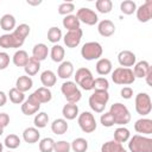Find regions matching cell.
<instances>
[{"label": "cell", "instance_id": "obj_1", "mask_svg": "<svg viewBox=\"0 0 152 152\" xmlns=\"http://www.w3.org/2000/svg\"><path fill=\"white\" fill-rule=\"evenodd\" d=\"M128 150L131 152H152V139L135 134L128 139Z\"/></svg>", "mask_w": 152, "mask_h": 152}, {"label": "cell", "instance_id": "obj_2", "mask_svg": "<svg viewBox=\"0 0 152 152\" xmlns=\"http://www.w3.org/2000/svg\"><path fill=\"white\" fill-rule=\"evenodd\" d=\"M109 113L112 114L115 125L124 126V125H126V124H128L131 121V113H129L128 108L125 104L120 103V102L113 103L110 106Z\"/></svg>", "mask_w": 152, "mask_h": 152}, {"label": "cell", "instance_id": "obj_3", "mask_svg": "<svg viewBox=\"0 0 152 152\" xmlns=\"http://www.w3.org/2000/svg\"><path fill=\"white\" fill-rule=\"evenodd\" d=\"M109 100L108 90H95L89 96V107L95 113H102Z\"/></svg>", "mask_w": 152, "mask_h": 152}, {"label": "cell", "instance_id": "obj_4", "mask_svg": "<svg viewBox=\"0 0 152 152\" xmlns=\"http://www.w3.org/2000/svg\"><path fill=\"white\" fill-rule=\"evenodd\" d=\"M112 80L115 84L129 86L135 81V77H134V74L131 68L119 66V68L114 69V71L112 72Z\"/></svg>", "mask_w": 152, "mask_h": 152}, {"label": "cell", "instance_id": "obj_5", "mask_svg": "<svg viewBox=\"0 0 152 152\" xmlns=\"http://www.w3.org/2000/svg\"><path fill=\"white\" fill-rule=\"evenodd\" d=\"M75 83L80 86L83 90L94 89V76L88 68H80L75 74Z\"/></svg>", "mask_w": 152, "mask_h": 152}, {"label": "cell", "instance_id": "obj_6", "mask_svg": "<svg viewBox=\"0 0 152 152\" xmlns=\"http://www.w3.org/2000/svg\"><path fill=\"white\" fill-rule=\"evenodd\" d=\"M61 91L64 95V97L66 99L68 103H77L82 97L81 90L78 89L77 84L72 81L63 82V84L61 86Z\"/></svg>", "mask_w": 152, "mask_h": 152}, {"label": "cell", "instance_id": "obj_7", "mask_svg": "<svg viewBox=\"0 0 152 152\" xmlns=\"http://www.w3.org/2000/svg\"><path fill=\"white\" fill-rule=\"evenodd\" d=\"M102 52H103L102 45L97 42H88L81 49V55L86 61L100 59V57L102 56Z\"/></svg>", "mask_w": 152, "mask_h": 152}, {"label": "cell", "instance_id": "obj_8", "mask_svg": "<svg viewBox=\"0 0 152 152\" xmlns=\"http://www.w3.org/2000/svg\"><path fill=\"white\" fill-rule=\"evenodd\" d=\"M135 110L140 115H147L152 110L151 97L147 93H139L135 96Z\"/></svg>", "mask_w": 152, "mask_h": 152}, {"label": "cell", "instance_id": "obj_9", "mask_svg": "<svg viewBox=\"0 0 152 152\" xmlns=\"http://www.w3.org/2000/svg\"><path fill=\"white\" fill-rule=\"evenodd\" d=\"M77 122H78L80 128L84 133H93L96 129V120H95V116L90 112H83L78 114Z\"/></svg>", "mask_w": 152, "mask_h": 152}, {"label": "cell", "instance_id": "obj_10", "mask_svg": "<svg viewBox=\"0 0 152 152\" xmlns=\"http://www.w3.org/2000/svg\"><path fill=\"white\" fill-rule=\"evenodd\" d=\"M28 34H30V26L27 24H20L19 26H17L11 32V36H12L13 43H14V49L21 48Z\"/></svg>", "mask_w": 152, "mask_h": 152}, {"label": "cell", "instance_id": "obj_11", "mask_svg": "<svg viewBox=\"0 0 152 152\" xmlns=\"http://www.w3.org/2000/svg\"><path fill=\"white\" fill-rule=\"evenodd\" d=\"M75 15L80 20V23H83L89 26H93L99 21V17L95 13V11L88 7H81L80 10H77V13Z\"/></svg>", "mask_w": 152, "mask_h": 152}, {"label": "cell", "instance_id": "obj_12", "mask_svg": "<svg viewBox=\"0 0 152 152\" xmlns=\"http://www.w3.org/2000/svg\"><path fill=\"white\" fill-rule=\"evenodd\" d=\"M137 19L140 23H147L152 18V0L145 1L137 8Z\"/></svg>", "mask_w": 152, "mask_h": 152}, {"label": "cell", "instance_id": "obj_13", "mask_svg": "<svg viewBox=\"0 0 152 152\" xmlns=\"http://www.w3.org/2000/svg\"><path fill=\"white\" fill-rule=\"evenodd\" d=\"M82 36H83V32H82L81 28H77V30H74V31H68L65 33L64 38H63L64 44L66 45V48L74 49V48L80 45Z\"/></svg>", "mask_w": 152, "mask_h": 152}, {"label": "cell", "instance_id": "obj_14", "mask_svg": "<svg viewBox=\"0 0 152 152\" xmlns=\"http://www.w3.org/2000/svg\"><path fill=\"white\" fill-rule=\"evenodd\" d=\"M39 108H40V103L37 101V99L32 94L28 96V99H26L21 103V112L27 116L36 114L39 110Z\"/></svg>", "mask_w": 152, "mask_h": 152}, {"label": "cell", "instance_id": "obj_15", "mask_svg": "<svg viewBox=\"0 0 152 152\" xmlns=\"http://www.w3.org/2000/svg\"><path fill=\"white\" fill-rule=\"evenodd\" d=\"M137 61L135 55L129 51V50H122L119 52L118 55V62L122 68H129V66H134Z\"/></svg>", "mask_w": 152, "mask_h": 152}, {"label": "cell", "instance_id": "obj_16", "mask_svg": "<svg viewBox=\"0 0 152 152\" xmlns=\"http://www.w3.org/2000/svg\"><path fill=\"white\" fill-rule=\"evenodd\" d=\"M132 71H133L135 78L137 77L138 78H145L152 71V68H151V65H150V63L147 61H140V62L134 64Z\"/></svg>", "mask_w": 152, "mask_h": 152}, {"label": "cell", "instance_id": "obj_17", "mask_svg": "<svg viewBox=\"0 0 152 152\" xmlns=\"http://www.w3.org/2000/svg\"><path fill=\"white\" fill-rule=\"evenodd\" d=\"M134 129L141 134H146V135L152 134V120L147 118H141L137 120L134 124Z\"/></svg>", "mask_w": 152, "mask_h": 152}, {"label": "cell", "instance_id": "obj_18", "mask_svg": "<svg viewBox=\"0 0 152 152\" xmlns=\"http://www.w3.org/2000/svg\"><path fill=\"white\" fill-rule=\"evenodd\" d=\"M97 31L102 37H110L115 32V25L108 19H103L97 25Z\"/></svg>", "mask_w": 152, "mask_h": 152}, {"label": "cell", "instance_id": "obj_19", "mask_svg": "<svg viewBox=\"0 0 152 152\" xmlns=\"http://www.w3.org/2000/svg\"><path fill=\"white\" fill-rule=\"evenodd\" d=\"M72 74H74V64L70 61H63L57 69L58 77L63 80H68L69 77L72 76Z\"/></svg>", "mask_w": 152, "mask_h": 152}, {"label": "cell", "instance_id": "obj_20", "mask_svg": "<svg viewBox=\"0 0 152 152\" xmlns=\"http://www.w3.org/2000/svg\"><path fill=\"white\" fill-rule=\"evenodd\" d=\"M48 55H49V48L44 43H38L32 49V57L34 59H37L38 62L46 59Z\"/></svg>", "mask_w": 152, "mask_h": 152}, {"label": "cell", "instance_id": "obj_21", "mask_svg": "<svg viewBox=\"0 0 152 152\" xmlns=\"http://www.w3.org/2000/svg\"><path fill=\"white\" fill-rule=\"evenodd\" d=\"M32 95L37 99V101H38L40 104H42V103H48V102H50L51 99H52V93L50 91L49 88H45V87H40V88L36 89V90L32 93Z\"/></svg>", "mask_w": 152, "mask_h": 152}, {"label": "cell", "instance_id": "obj_22", "mask_svg": "<svg viewBox=\"0 0 152 152\" xmlns=\"http://www.w3.org/2000/svg\"><path fill=\"white\" fill-rule=\"evenodd\" d=\"M23 139L27 144L38 142L40 139V133H39L38 128H36V127H27L23 132Z\"/></svg>", "mask_w": 152, "mask_h": 152}, {"label": "cell", "instance_id": "obj_23", "mask_svg": "<svg viewBox=\"0 0 152 152\" xmlns=\"http://www.w3.org/2000/svg\"><path fill=\"white\" fill-rule=\"evenodd\" d=\"M33 86V81L30 76L27 75H23V76H19L15 81V88L21 91V93H25V91H28Z\"/></svg>", "mask_w": 152, "mask_h": 152}, {"label": "cell", "instance_id": "obj_24", "mask_svg": "<svg viewBox=\"0 0 152 152\" xmlns=\"http://www.w3.org/2000/svg\"><path fill=\"white\" fill-rule=\"evenodd\" d=\"M113 65L108 58H100L96 63V72L101 76H106L112 72Z\"/></svg>", "mask_w": 152, "mask_h": 152}, {"label": "cell", "instance_id": "obj_25", "mask_svg": "<svg viewBox=\"0 0 152 152\" xmlns=\"http://www.w3.org/2000/svg\"><path fill=\"white\" fill-rule=\"evenodd\" d=\"M62 114L65 120H74L78 116V106L76 103H66L62 108Z\"/></svg>", "mask_w": 152, "mask_h": 152}, {"label": "cell", "instance_id": "obj_26", "mask_svg": "<svg viewBox=\"0 0 152 152\" xmlns=\"http://www.w3.org/2000/svg\"><path fill=\"white\" fill-rule=\"evenodd\" d=\"M0 27L4 31H13L15 28V18L12 14H4L0 19Z\"/></svg>", "mask_w": 152, "mask_h": 152}, {"label": "cell", "instance_id": "obj_27", "mask_svg": "<svg viewBox=\"0 0 152 152\" xmlns=\"http://www.w3.org/2000/svg\"><path fill=\"white\" fill-rule=\"evenodd\" d=\"M56 81H57L56 74L51 70H45L40 74V82L45 88H50V87L55 86Z\"/></svg>", "mask_w": 152, "mask_h": 152}, {"label": "cell", "instance_id": "obj_28", "mask_svg": "<svg viewBox=\"0 0 152 152\" xmlns=\"http://www.w3.org/2000/svg\"><path fill=\"white\" fill-rule=\"evenodd\" d=\"M64 28H66L68 31H74V30H77L80 28V20L77 19V17L75 14H69V15H65L63 21H62Z\"/></svg>", "mask_w": 152, "mask_h": 152}, {"label": "cell", "instance_id": "obj_29", "mask_svg": "<svg viewBox=\"0 0 152 152\" xmlns=\"http://www.w3.org/2000/svg\"><path fill=\"white\" fill-rule=\"evenodd\" d=\"M68 127H69V126H68V122H66L65 119H56V120H53L52 124H51V131H52L55 134H58V135L66 133Z\"/></svg>", "mask_w": 152, "mask_h": 152}, {"label": "cell", "instance_id": "obj_30", "mask_svg": "<svg viewBox=\"0 0 152 152\" xmlns=\"http://www.w3.org/2000/svg\"><path fill=\"white\" fill-rule=\"evenodd\" d=\"M40 69V62H38L37 59H34L33 57H30L26 65L24 66V70H25V74L27 76H34Z\"/></svg>", "mask_w": 152, "mask_h": 152}, {"label": "cell", "instance_id": "obj_31", "mask_svg": "<svg viewBox=\"0 0 152 152\" xmlns=\"http://www.w3.org/2000/svg\"><path fill=\"white\" fill-rule=\"evenodd\" d=\"M28 55L25 50H18L14 52L13 57H12V61L14 63L15 66H25L27 61H28Z\"/></svg>", "mask_w": 152, "mask_h": 152}, {"label": "cell", "instance_id": "obj_32", "mask_svg": "<svg viewBox=\"0 0 152 152\" xmlns=\"http://www.w3.org/2000/svg\"><path fill=\"white\" fill-rule=\"evenodd\" d=\"M64 55H65V51L64 49L58 45V44H55L52 48H51V51H50V56H51V59L56 63H62L63 59H64Z\"/></svg>", "mask_w": 152, "mask_h": 152}, {"label": "cell", "instance_id": "obj_33", "mask_svg": "<svg viewBox=\"0 0 152 152\" xmlns=\"http://www.w3.org/2000/svg\"><path fill=\"white\" fill-rule=\"evenodd\" d=\"M129 137H131L129 129L126 128V127H118L114 131V140L118 141V142H120V144L128 141Z\"/></svg>", "mask_w": 152, "mask_h": 152}, {"label": "cell", "instance_id": "obj_34", "mask_svg": "<svg viewBox=\"0 0 152 152\" xmlns=\"http://www.w3.org/2000/svg\"><path fill=\"white\" fill-rule=\"evenodd\" d=\"M122 150H124L122 144H120L115 140L106 141L101 146V152H122Z\"/></svg>", "mask_w": 152, "mask_h": 152}, {"label": "cell", "instance_id": "obj_35", "mask_svg": "<svg viewBox=\"0 0 152 152\" xmlns=\"http://www.w3.org/2000/svg\"><path fill=\"white\" fill-rule=\"evenodd\" d=\"M8 97L11 100L12 103L14 104H21L24 101H25V94L19 91L15 87L14 88H11L10 91H8Z\"/></svg>", "mask_w": 152, "mask_h": 152}, {"label": "cell", "instance_id": "obj_36", "mask_svg": "<svg viewBox=\"0 0 152 152\" xmlns=\"http://www.w3.org/2000/svg\"><path fill=\"white\" fill-rule=\"evenodd\" d=\"M70 147L74 152H86L88 150V141L84 138H76L70 144Z\"/></svg>", "mask_w": 152, "mask_h": 152}, {"label": "cell", "instance_id": "obj_37", "mask_svg": "<svg viewBox=\"0 0 152 152\" xmlns=\"http://www.w3.org/2000/svg\"><path fill=\"white\" fill-rule=\"evenodd\" d=\"M120 11L126 15H131L137 11V5L133 0H124L120 4Z\"/></svg>", "mask_w": 152, "mask_h": 152}, {"label": "cell", "instance_id": "obj_38", "mask_svg": "<svg viewBox=\"0 0 152 152\" xmlns=\"http://www.w3.org/2000/svg\"><path fill=\"white\" fill-rule=\"evenodd\" d=\"M4 145L10 150H15L20 146V138L17 134H8L4 140Z\"/></svg>", "mask_w": 152, "mask_h": 152}, {"label": "cell", "instance_id": "obj_39", "mask_svg": "<svg viewBox=\"0 0 152 152\" xmlns=\"http://www.w3.org/2000/svg\"><path fill=\"white\" fill-rule=\"evenodd\" d=\"M95 6H96V10L102 13V14H107L112 11L113 8V2L110 0H97L95 2Z\"/></svg>", "mask_w": 152, "mask_h": 152}, {"label": "cell", "instance_id": "obj_40", "mask_svg": "<svg viewBox=\"0 0 152 152\" xmlns=\"http://www.w3.org/2000/svg\"><path fill=\"white\" fill-rule=\"evenodd\" d=\"M49 122V115L45 112H40L38 114H36L34 119H33V124L36 126V128H44L46 127Z\"/></svg>", "mask_w": 152, "mask_h": 152}, {"label": "cell", "instance_id": "obj_41", "mask_svg": "<svg viewBox=\"0 0 152 152\" xmlns=\"http://www.w3.org/2000/svg\"><path fill=\"white\" fill-rule=\"evenodd\" d=\"M55 140L52 138H43L39 141V151L40 152H53L55 147Z\"/></svg>", "mask_w": 152, "mask_h": 152}, {"label": "cell", "instance_id": "obj_42", "mask_svg": "<svg viewBox=\"0 0 152 152\" xmlns=\"http://www.w3.org/2000/svg\"><path fill=\"white\" fill-rule=\"evenodd\" d=\"M61 38H62L61 28H58L57 26H52V27L49 28V31H48V39H49V42L56 44L57 42L61 40Z\"/></svg>", "mask_w": 152, "mask_h": 152}, {"label": "cell", "instance_id": "obj_43", "mask_svg": "<svg viewBox=\"0 0 152 152\" xmlns=\"http://www.w3.org/2000/svg\"><path fill=\"white\" fill-rule=\"evenodd\" d=\"M0 48L4 49H14V43L11 33H5L0 36Z\"/></svg>", "mask_w": 152, "mask_h": 152}, {"label": "cell", "instance_id": "obj_44", "mask_svg": "<svg viewBox=\"0 0 152 152\" xmlns=\"http://www.w3.org/2000/svg\"><path fill=\"white\" fill-rule=\"evenodd\" d=\"M109 82L106 77H97L94 78V89L95 90H108Z\"/></svg>", "mask_w": 152, "mask_h": 152}, {"label": "cell", "instance_id": "obj_45", "mask_svg": "<svg viewBox=\"0 0 152 152\" xmlns=\"http://www.w3.org/2000/svg\"><path fill=\"white\" fill-rule=\"evenodd\" d=\"M75 5L72 2H63L58 6V13L61 15H69L74 12Z\"/></svg>", "mask_w": 152, "mask_h": 152}, {"label": "cell", "instance_id": "obj_46", "mask_svg": "<svg viewBox=\"0 0 152 152\" xmlns=\"http://www.w3.org/2000/svg\"><path fill=\"white\" fill-rule=\"evenodd\" d=\"M70 150H71L70 142H68L65 140H59V141L55 142L53 152H70Z\"/></svg>", "mask_w": 152, "mask_h": 152}, {"label": "cell", "instance_id": "obj_47", "mask_svg": "<svg viewBox=\"0 0 152 152\" xmlns=\"http://www.w3.org/2000/svg\"><path fill=\"white\" fill-rule=\"evenodd\" d=\"M100 122L102 124V126H103V127H112V126H114V125H115L114 119H113V116H112V114H110L109 112L101 114Z\"/></svg>", "mask_w": 152, "mask_h": 152}, {"label": "cell", "instance_id": "obj_48", "mask_svg": "<svg viewBox=\"0 0 152 152\" xmlns=\"http://www.w3.org/2000/svg\"><path fill=\"white\" fill-rule=\"evenodd\" d=\"M10 65V55L7 52H0V70H5Z\"/></svg>", "mask_w": 152, "mask_h": 152}, {"label": "cell", "instance_id": "obj_49", "mask_svg": "<svg viewBox=\"0 0 152 152\" xmlns=\"http://www.w3.org/2000/svg\"><path fill=\"white\" fill-rule=\"evenodd\" d=\"M121 94V97L122 99H126V100H129L132 96H133V89L131 87H124L120 91Z\"/></svg>", "mask_w": 152, "mask_h": 152}, {"label": "cell", "instance_id": "obj_50", "mask_svg": "<svg viewBox=\"0 0 152 152\" xmlns=\"http://www.w3.org/2000/svg\"><path fill=\"white\" fill-rule=\"evenodd\" d=\"M10 124V116L6 113H0V126L5 128Z\"/></svg>", "mask_w": 152, "mask_h": 152}, {"label": "cell", "instance_id": "obj_51", "mask_svg": "<svg viewBox=\"0 0 152 152\" xmlns=\"http://www.w3.org/2000/svg\"><path fill=\"white\" fill-rule=\"evenodd\" d=\"M6 102H7V95H6L4 91H1V90H0V107L5 106V104H6Z\"/></svg>", "mask_w": 152, "mask_h": 152}, {"label": "cell", "instance_id": "obj_52", "mask_svg": "<svg viewBox=\"0 0 152 152\" xmlns=\"http://www.w3.org/2000/svg\"><path fill=\"white\" fill-rule=\"evenodd\" d=\"M27 4H28V5H32V6H38V5L42 4V0H36V1H33V0H27Z\"/></svg>", "mask_w": 152, "mask_h": 152}, {"label": "cell", "instance_id": "obj_53", "mask_svg": "<svg viewBox=\"0 0 152 152\" xmlns=\"http://www.w3.org/2000/svg\"><path fill=\"white\" fill-rule=\"evenodd\" d=\"M2 133H4V128L0 126V135H2Z\"/></svg>", "mask_w": 152, "mask_h": 152}, {"label": "cell", "instance_id": "obj_54", "mask_svg": "<svg viewBox=\"0 0 152 152\" xmlns=\"http://www.w3.org/2000/svg\"><path fill=\"white\" fill-rule=\"evenodd\" d=\"M2 148H4V145L2 142H0V152H2Z\"/></svg>", "mask_w": 152, "mask_h": 152}, {"label": "cell", "instance_id": "obj_55", "mask_svg": "<svg viewBox=\"0 0 152 152\" xmlns=\"http://www.w3.org/2000/svg\"><path fill=\"white\" fill-rule=\"evenodd\" d=\"M122 152H127V151H126V150H125V148H124V150H122Z\"/></svg>", "mask_w": 152, "mask_h": 152}, {"label": "cell", "instance_id": "obj_56", "mask_svg": "<svg viewBox=\"0 0 152 152\" xmlns=\"http://www.w3.org/2000/svg\"><path fill=\"white\" fill-rule=\"evenodd\" d=\"M8 152H12V151H8Z\"/></svg>", "mask_w": 152, "mask_h": 152}]
</instances>
